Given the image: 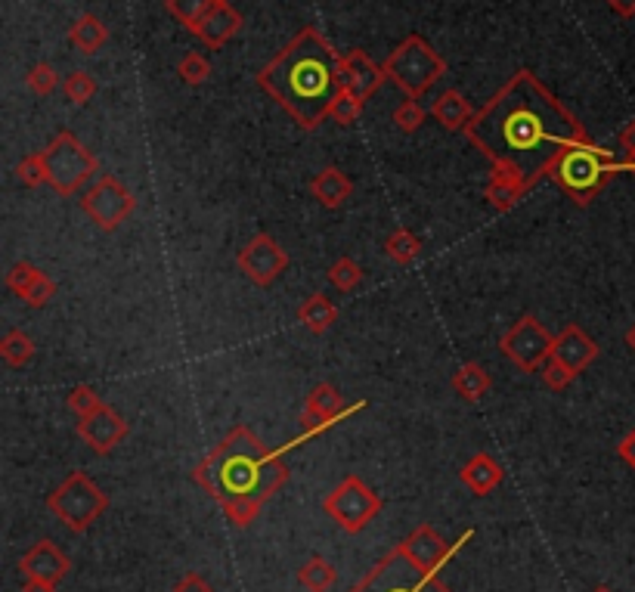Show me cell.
<instances>
[{
  "instance_id": "34",
  "label": "cell",
  "mask_w": 635,
  "mask_h": 592,
  "mask_svg": "<svg viewBox=\"0 0 635 592\" xmlns=\"http://www.w3.org/2000/svg\"><path fill=\"white\" fill-rule=\"evenodd\" d=\"M16 177H19L22 186H28V190H35V186L47 183V155L44 152L25 155V159L16 165Z\"/></svg>"
},
{
  "instance_id": "11",
  "label": "cell",
  "mask_w": 635,
  "mask_h": 592,
  "mask_svg": "<svg viewBox=\"0 0 635 592\" xmlns=\"http://www.w3.org/2000/svg\"><path fill=\"white\" fill-rule=\"evenodd\" d=\"M552 345H555V335H549V329L533 314H524L499 341L502 354L512 360L521 372L543 369L552 360Z\"/></svg>"
},
{
  "instance_id": "30",
  "label": "cell",
  "mask_w": 635,
  "mask_h": 592,
  "mask_svg": "<svg viewBox=\"0 0 635 592\" xmlns=\"http://www.w3.org/2000/svg\"><path fill=\"white\" fill-rule=\"evenodd\" d=\"M0 357H4L7 366L19 369L35 357V341H31V335L22 332V329H10L4 335V341H0Z\"/></svg>"
},
{
  "instance_id": "7",
  "label": "cell",
  "mask_w": 635,
  "mask_h": 592,
  "mask_svg": "<svg viewBox=\"0 0 635 592\" xmlns=\"http://www.w3.org/2000/svg\"><path fill=\"white\" fill-rule=\"evenodd\" d=\"M351 592H453L440 580V571H428L416 565L412 558L397 546L366 574Z\"/></svg>"
},
{
  "instance_id": "1",
  "label": "cell",
  "mask_w": 635,
  "mask_h": 592,
  "mask_svg": "<svg viewBox=\"0 0 635 592\" xmlns=\"http://www.w3.org/2000/svg\"><path fill=\"white\" fill-rule=\"evenodd\" d=\"M465 137L487 155L493 171L512 174L527 186L549 177L567 149L592 143L580 118L527 69L505 81L496 97L471 118Z\"/></svg>"
},
{
  "instance_id": "24",
  "label": "cell",
  "mask_w": 635,
  "mask_h": 592,
  "mask_svg": "<svg viewBox=\"0 0 635 592\" xmlns=\"http://www.w3.org/2000/svg\"><path fill=\"white\" fill-rule=\"evenodd\" d=\"M527 190H530V186L524 180H518L512 174H502V171H493L490 180H487V193L484 196H487V202L496 211H512Z\"/></svg>"
},
{
  "instance_id": "5",
  "label": "cell",
  "mask_w": 635,
  "mask_h": 592,
  "mask_svg": "<svg viewBox=\"0 0 635 592\" xmlns=\"http://www.w3.org/2000/svg\"><path fill=\"white\" fill-rule=\"evenodd\" d=\"M381 69H385L388 81H394L409 100H422L447 75V62L422 35H409L381 62Z\"/></svg>"
},
{
  "instance_id": "43",
  "label": "cell",
  "mask_w": 635,
  "mask_h": 592,
  "mask_svg": "<svg viewBox=\"0 0 635 592\" xmlns=\"http://www.w3.org/2000/svg\"><path fill=\"white\" fill-rule=\"evenodd\" d=\"M617 456H620V459L629 465V469L635 472V428H632V431L626 434V438L617 444Z\"/></svg>"
},
{
  "instance_id": "23",
  "label": "cell",
  "mask_w": 635,
  "mask_h": 592,
  "mask_svg": "<svg viewBox=\"0 0 635 592\" xmlns=\"http://www.w3.org/2000/svg\"><path fill=\"white\" fill-rule=\"evenodd\" d=\"M69 41H72V47L81 50L84 56H93L97 50L106 47V41H109V28H106L97 16H93V13H84V16H78V19L72 22V28H69Z\"/></svg>"
},
{
  "instance_id": "15",
  "label": "cell",
  "mask_w": 635,
  "mask_h": 592,
  "mask_svg": "<svg viewBox=\"0 0 635 592\" xmlns=\"http://www.w3.org/2000/svg\"><path fill=\"white\" fill-rule=\"evenodd\" d=\"M468 537H471V534H465L456 546H447V540H443L431 524H419L416 531H412V534L400 543V549H403L416 565H422V568H428V571H440L443 562H450V555H453Z\"/></svg>"
},
{
  "instance_id": "27",
  "label": "cell",
  "mask_w": 635,
  "mask_h": 592,
  "mask_svg": "<svg viewBox=\"0 0 635 592\" xmlns=\"http://www.w3.org/2000/svg\"><path fill=\"white\" fill-rule=\"evenodd\" d=\"M338 580V571L332 562H326L323 555H313L298 568V583L310 592H329Z\"/></svg>"
},
{
  "instance_id": "28",
  "label": "cell",
  "mask_w": 635,
  "mask_h": 592,
  "mask_svg": "<svg viewBox=\"0 0 635 592\" xmlns=\"http://www.w3.org/2000/svg\"><path fill=\"white\" fill-rule=\"evenodd\" d=\"M220 4V0H165V10L180 22L186 25L189 31L196 35V28L205 22V16Z\"/></svg>"
},
{
  "instance_id": "45",
  "label": "cell",
  "mask_w": 635,
  "mask_h": 592,
  "mask_svg": "<svg viewBox=\"0 0 635 592\" xmlns=\"http://www.w3.org/2000/svg\"><path fill=\"white\" fill-rule=\"evenodd\" d=\"M22 592H56V583H50V580H38V577H25Z\"/></svg>"
},
{
  "instance_id": "3",
  "label": "cell",
  "mask_w": 635,
  "mask_h": 592,
  "mask_svg": "<svg viewBox=\"0 0 635 592\" xmlns=\"http://www.w3.org/2000/svg\"><path fill=\"white\" fill-rule=\"evenodd\" d=\"M196 484L205 487L220 506L248 500L264 506L270 496L289 481V469L279 453L267 450L261 438L245 425H236L193 472Z\"/></svg>"
},
{
  "instance_id": "38",
  "label": "cell",
  "mask_w": 635,
  "mask_h": 592,
  "mask_svg": "<svg viewBox=\"0 0 635 592\" xmlns=\"http://www.w3.org/2000/svg\"><path fill=\"white\" fill-rule=\"evenodd\" d=\"M425 118H428V112L422 109V103H416V100H403L400 106H397V112H394V124L403 131V134H412V131H419L422 124H425Z\"/></svg>"
},
{
  "instance_id": "26",
  "label": "cell",
  "mask_w": 635,
  "mask_h": 592,
  "mask_svg": "<svg viewBox=\"0 0 635 592\" xmlns=\"http://www.w3.org/2000/svg\"><path fill=\"white\" fill-rule=\"evenodd\" d=\"M453 391L465 400V403H478L487 391H490V376L481 363H465L456 376H453Z\"/></svg>"
},
{
  "instance_id": "6",
  "label": "cell",
  "mask_w": 635,
  "mask_h": 592,
  "mask_svg": "<svg viewBox=\"0 0 635 592\" xmlns=\"http://www.w3.org/2000/svg\"><path fill=\"white\" fill-rule=\"evenodd\" d=\"M47 509L66 524L72 534H84L90 531V524L100 521V515L109 509V496L84 472H72L47 496Z\"/></svg>"
},
{
  "instance_id": "19",
  "label": "cell",
  "mask_w": 635,
  "mask_h": 592,
  "mask_svg": "<svg viewBox=\"0 0 635 592\" xmlns=\"http://www.w3.org/2000/svg\"><path fill=\"white\" fill-rule=\"evenodd\" d=\"M242 28V16L227 4V0H220V4L205 16V22L196 28V35L205 47H224L227 41L236 38V31Z\"/></svg>"
},
{
  "instance_id": "37",
  "label": "cell",
  "mask_w": 635,
  "mask_h": 592,
  "mask_svg": "<svg viewBox=\"0 0 635 592\" xmlns=\"http://www.w3.org/2000/svg\"><path fill=\"white\" fill-rule=\"evenodd\" d=\"M28 87L38 93V97H50V93L59 87V72L50 66V62H38V66H31L25 75Z\"/></svg>"
},
{
  "instance_id": "13",
  "label": "cell",
  "mask_w": 635,
  "mask_h": 592,
  "mask_svg": "<svg viewBox=\"0 0 635 592\" xmlns=\"http://www.w3.org/2000/svg\"><path fill=\"white\" fill-rule=\"evenodd\" d=\"M236 264L248 276V283L267 289L285 273V267H289V255H285V248L270 233H258L239 248Z\"/></svg>"
},
{
  "instance_id": "22",
  "label": "cell",
  "mask_w": 635,
  "mask_h": 592,
  "mask_svg": "<svg viewBox=\"0 0 635 592\" xmlns=\"http://www.w3.org/2000/svg\"><path fill=\"white\" fill-rule=\"evenodd\" d=\"M474 115L478 112H471V103L462 97L459 90H443L431 106V118L437 124H443L447 131H465Z\"/></svg>"
},
{
  "instance_id": "18",
  "label": "cell",
  "mask_w": 635,
  "mask_h": 592,
  "mask_svg": "<svg viewBox=\"0 0 635 592\" xmlns=\"http://www.w3.org/2000/svg\"><path fill=\"white\" fill-rule=\"evenodd\" d=\"M552 360L564 363L567 369H574L577 376L598 360V345L577 326V323H567L558 335H555V345H552Z\"/></svg>"
},
{
  "instance_id": "2",
  "label": "cell",
  "mask_w": 635,
  "mask_h": 592,
  "mask_svg": "<svg viewBox=\"0 0 635 592\" xmlns=\"http://www.w3.org/2000/svg\"><path fill=\"white\" fill-rule=\"evenodd\" d=\"M258 84L304 131H313L329 118L332 103L344 90L341 53L313 25H307L270 66L261 69Z\"/></svg>"
},
{
  "instance_id": "36",
  "label": "cell",
  "mask_w": 635,
  "mask_h": 592,
  "mask_svg": "<svg viewBox=\"0 0 635 592\" xmlns=\"http://www.w3.org/2000/svg\"><path fill=\"white\" fill-rule=\"evenodd\" d=\"M360 112H363V100L357 97V93H351V90H341L338 93V100L332 103V109H329V118L332 121H338V124H354L357 118H360Z\"/></svg>"
},
{
  "instance_id": "20",
  "label": "cell",
  "mask_w": 635,
  "mask_h": 592,
  "mask_svg": "<svg viewBox=\"0 0 635 592\" xmlns=\"http://www.w3.org/2000/svg\"><path fill=\"white\" fill-rule=\"evenodd\" d=\"M310 196L320 202L323 208L335 211V208H341L347 199L354 196V183H351V177H347L341 168L326 165L320 174L310 180Z\"/></svg>"
},
{
  "instance_id": "40",
  "label": "cell",
  "mask_w": 635,
  "mask_h": 592,
  "mask_svg": "<svg viewBox=\"0 0 635 592\" xmlns=\"http://www.w3.org/2000/svg\"><path fill=\"white\" fill-rule=\"evenodd\" d=\"M56 295V283H53V279L41 270L38 273V279H35V283H31V289L25 292V304L28 307H35V310H41V307H47L50 304V298Z\"/></svg>"
},
{
  "instance_id": "49",
  "label": "cell",
  "mask_w": 635,
  "mask_h": 592,
  "mask_svg": "<svg viewBox=\"0 0 635 592\" xmlns=\"http://www.w3.org/2000/svg\"><path fill=\"white\" fill-rule=\"evenodd\" d=\"M629 171H632V174H635V162H629Z\"/></svg>"
},
{
  "instance_id": "12",
  "label": "cell",
  "mask_w": 635,
  "mask_h": 592,
  "mask_svg": "<svg viewBox=\"0 0 635 592\" xmlns=\"http://www.w3.org/2000/svg\"><path fill=\"white\" fill-rule=\"evenodd\" d=\"M366 407V403H357V407H344V397L338 394L335 385L323 382V385H316L310 394H307V407H304V416H301V434H298V441H292L289 447H298L304 441H313L316 434H323L329 431L332 425L344 422V419H351L354 413H360Z\"/></svg>"
},
{
  "instance_id": "46",
  "label": "cell",
  "mask_w": 635,
  "mask_h": 592,
  "mask_svg": "<svg viewBox=\"0 0 635 592\" xmlns=\"http://www.w3.org/2000/svg\"><path fill=\"white\" fill-rule=\"evenodd\" d=\"M608 7H611L620 19H632V16H635V0H608Z\"/></svg>"
},
{
  "instance_id": "14",
  "label": "cell",
  "mask_w": 635,
  "mask_h": 592,
  "mask_svg": "<svg viewBox=\"0 0 635 592\" xmlns=\"http://www.w3.org/2000/svg\"><path fill=\"white\" fill-rule=\"evenodd\" d=\"M127 434H131V425H127L124 416L112 407H103L97 413L78 419V438L100 456H109Z\"/></svg>"
},
{
  "instance_id": "35",
  "label": "cell",
  "mask_w": 635,
  "mask_h": 592,
  "mask_svg": "<svg viewBox=\"0 0 635 592\" xmlns=\"http://www.w3.org/2000/svg\"><path fill=\"white\" fill-rule=\"evenodd\" d=\"M66 403H69V410H72L78 419H84V416H90V413H97V410L106 407L103 397H100L97 391H93L90 385H75V388L69 391Z\"/></svg>"
},
{
  "instance_id": "42",
  "label": "cell",
  "mask_w": 635,
  "mask_h": 592,
  "mask_svg": "<svg viewBox=\"0 0 635 592\" xmlns=\"http://www.w3.org/2000/svg\"><path fill=\"white\" fill-rule=\"evenodd\" d=\"M174 592H214V586H211L202 574L186 571V574L174 583Z\"/></svg>"
},
{
  "instance_id": "17",
  "label": "cell",
  "mask_w": 635,
  "mask_h": 592,
  "mask_svg": "<svg viewBox=\"0 0 635 592\" xmlns=\"http://www.w3.org/2000/svg\"><path fill=\"white\" fill-rule=\"evenodd\" d=\"M19 571L25 577H38V580H50V583H59L62 577H66L72 571V562L69 555L62 552L56 543L50 540H41L31 546L22 558H19Z\"/></svg>"
},
{
  "instance_id": "10",
  "label": "cell",
  "mask_w": 635,
  "mask_h": 592,
  "mask_svg": "<svg viewBox=\"0 0 635 592\" xmlns=\"http://www.w3.org/2000/svg\"><path fill=\"white\" fill-rule=\"evenodd\" d=\"M81 208H84V214H87L90 221L97 224L103 233H112V230H118V227L127 221V217L134 214L137 199H134V193L127 190V186H124L118 177L103 174L97 183H90L87 190H84Z\"/></svg>"
},
{
  "instance_id": "32",
  "label": "cell",
  "mask_w": 635,
  "mask_h": 592,
  "mask_svg": "<svg viewBox=\"0 0 635 592\" xmlns=\"http://www.w3.org/2000/svg\"><path fill=\"white\" fill-rule=\"evenodd\" d=\"M62 93H66V100L72 106H87L93 100V93H97V81H93L87 72L75 69L66 75V81H62Z\"/></svg>"
},
{
  "instance_id": "33",
  "label": "cell",
  "mask_w": 635,
  "mask_h": 592,
  "mask_svg": "<svg viewBox=\"0 0 635 592\" xmlns=\"http://www.w3.org/2000/svg\"><path fill=\"white\" fill-rule=\"evenodd\" d=\"M177 75L186 81V84H193V87H199V84H205L208 78H211V62L199 53V50H189L183 59H180V66H177Z\"/></svg>"
},
{
  "instance_id": "41",
  "label": "cell",
  "mask_w": 635,
  "mask_h": 592,
  "mask_svg": "<svg viewBox=\"0 0 635 592\" xmlns=\"http://www.w3.org/2000/svg\"><path fill=\"white\" fill-rule=\"evenodd\" d=\"M539 376H543V385L546 388H552V391H564L570 382L577 379V372L574 369H567L564 363H558V360H549L543 369H539Z\"/></svg>"
},
{
  "instance_id": "39",
  "label": "cell",
  "mask_w": 635,
  "mask_h": 592,
  "mask_svg": "<svg viewBox=\"0 0 635 592\" xmlns=\"http://www.w3.org/2000/svg\"><path fill=\"white\" fill-rule=\"evenodd\" d=\"M38 267L35 264H28V261H19V264H13L10 267V273H7V289L13 292V295H19V298H25V292L31 289V283H35L38 279Z\"/></svg>"
},
{
  "instance_id": "21",
  "label": "cell",
  "mask_w": 635,
  "mask_h": 592,
  "mask_svg": "<svg viewBox=\"0 0 635 592\" xmlns=\"http://www.w3.org/2000/svg\"><path fill=\"white\" fill-rule=\"evenodd\" d=\"M502 465L487 453V450H481V453H474L465 465H462V472H459V478H462V484L474 493V496H487V493H493L499 484H502Z\"/></svg>"
},
{
  "instance_id": "9",
  "label": "cell",
  "mask_w": 635,
  "mask_h": 592,
  "mask_svg": "<svg viewBox=\"0 0 635 592\" xmlns=\"http://www.w3.org/2000/svg\"><path fill=\"white\" fill-rule=\"evenodd\" d=\"M323 512L341 527L347 534H360L381 515V496L363 484V478L347 475L326 500H323Z\"/></svg>"
},
{
  "instance_id": "4",
  "label": "cell",
  "mask_w": 635,
  "mask_h": 592,
  "mask_svg": "<svg viewBox=\"0 0 635 592\" xmlns=\"http://www.w3.org/2000/svg\"><path fill=\"white\" fill-rule=\"evenodd\" d=\"M620 171H629V162H620L611 149L583 143L567 149L552 165L549 177L561 186V193L574 205H589Z\"/></svg>"
},
{
  "instance_id": "47",
  "label": "cell",
  "mask_w": 635,
  "mask_h": 592,
  "mask_svg": "<svg viewBox=\"0 0 635 592\" xmlns=\"http://www.w3.org/2000/svg\"><path fill=\"white\" fill-rule=\"evenodd\" d=\"M623 341H626V348H629V351L635 354V323H632V326L626 329V335H623Z\"/></svg>"
},
{
  "instance_id": "29",
  "label": "cell",
  "mask_w": 635,
  "mask_h": 592,
  "mask_svg": "<svg viewBox=\"0 0 635 592\" xmlns=\"http://www.w3.org/2000/svg\"><path fill=\"white\" fill-rule=\"evenodd\" d=\"M385 252H388V258H391L397 267H409L412 261H416V258L422 255V242H419L416 233H409L406 227H397V230L388 236V242H385Z\"/></svg>"
},
{
  "instance_id": "31",
  "label": "cell",
  "mask_w": 635,
  "mask_h": 592,
  "mask_svg": "<svg viewBox=\"0 0 635 592\" xmlns=\"http://www.w3.org/2000/svg\"><path fill=\"white\" fill-rule=\"evenodd\" d=\"M363 267L354 261V258H338L332 267H329V283L338 289V292H354V289H360V283H363Z\"/></svg>"
},
{
  "instance_id": "8",
  "label": "cell",
  "mask_w": 635,
  "mask_h": 592,
  "mask_svg": "<svg viewBox=\"0 0 635 592\" xmlns=\"http://www.w3.org/2000/svg\"><path fill=\"white\" fill-rule=\"evenodd\" d=\"M44 155H47V183L56 196H75L97 174L93 152L72 131H59L44 149Z\"/></svg>"
},
{
  "instance_id": "16",
  "label": "cell",
  "mask_w": 635,
  "mask_h": 592,
  "mask_svg": "<svg viewBox=\"0 0 635 592\" xmlns=\"http://www.w3.org/2000/svg\"><path fill=\"white\" fill-rule=\"evenodd\" d=\"M388 81L385 69L372 62L363 50H351L347 56H341V87L357 93V97L366 103L372 93Z\"/></svg>"
},
{
  "instance_id": "48",
  "label": "cell",
  "mask_w": 635,
  "mask_h": 592,
  "mask_svg": "<svg viewBox=\"0 0 635 592\" xmlns=\"http://www.w3.org/2000/svg\"><path fill=\"white\" fill-rule=\"evenodd\" d=\"M592 592H614V589H611V586H595Z\"/></svg>"
},
{
  "instance_id": "25",
  "label": "cell",
  "mask_w": 635,
  "mask_h": 592,
  "mask_svg": "<svg viewBox=\"0 0 635 592\" xmlns=\"http://www.w3.org/2000/svg\"><path fill=\"white\" fill-rule=\"evenodd\" d=\"M298 320L313 332L323 335L338 323V307L326 298V295H310L301 307H298Z\"/></svg>"
},
{
  "instance_id": "44",
  "label": "cell",
  "mask_w": 635,
  "mask_h": 592,
  "mask_svg": "<svg viewBox=\"0 0 635 592\" xmlns=\"http://www.w3.org/2000/svg\"><path fill=\"white\" fill-rule=\"evenodd\" d=\"M620 146L626 152V162H635V121H629L623 134H620Z\"/></svg>"
}]
</instances>
